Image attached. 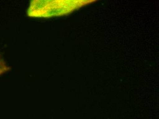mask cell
<instances>
[{"label": "cell", "mask_w": 159, "mask_h": 119, "mask_svg": "<svg viewBox=\"0 0 159 119\" xmlns=\"http://www.w3.org/2000/svg\"><path fill=\"white\" fill-rule=\"evenodd\" d=\"M8 70V67L0 57V75Z\"/></svg>", "instance_id": "1"}]
</instances>
